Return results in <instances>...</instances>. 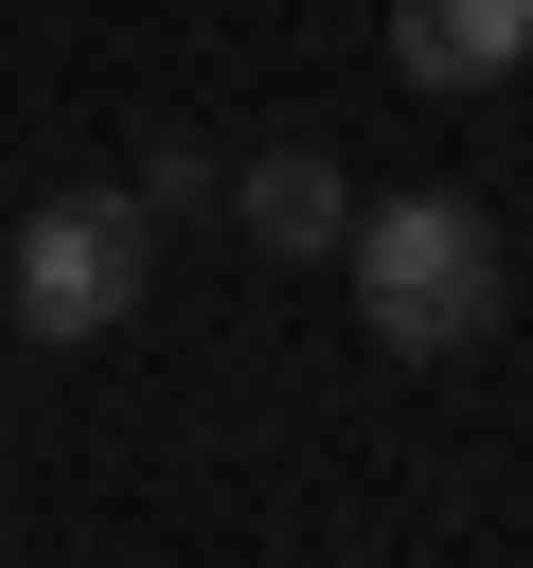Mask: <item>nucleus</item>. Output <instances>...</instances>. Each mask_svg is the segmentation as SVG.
<instances>
[{
  "mask_svg": "<svg viewBox=\"0 0 533 568\" xmlns=\"http://www.w3.org/2000/svg\"><path fill=\"white\" fill-rule=\"evenodd\" d=\"M533 53V0H391V71L409 89H497Z\"/></svg>",
  "mask_w": 533,
  "mask_h": 568,
  "instance_id": "nucleus-3",
  "label": "nucleus"
},
{
  "mask_svg": "<svg viewBox=\"0 0 533 568\" xmlns=\"http://www.w3.org/2000/svg\"><path fill=\"white\" fill-rule=\"evenodd\" d=\"M231 213H249V248H284V266H302V248H338V231H355V178H338L320 142H266V160L231 178Z\"/></svg>",
  "mask_w": 533,
  "mask_h": 568,
  "instance_id": "nucleus-4",
  "label": "nucleus"
},
{
  "mask_svg": "<svg viewBox=\"0 0 533 568\" xmlns=\"http://www.w3.org/2000/svg\"><path fill=\"white\" fill-rule=\"evenodd\" d=\"M142 266H160V213H142V195H36L18 248H0V320L71 355V337L142 320Z\"/></svg>",
  "mask_w": 533,
  "mask_h": 568,
  "instance_id": "nucleus-2",
  "label": "nucleus"
},
{
  "mask_svg": "<svg viewBox=\"0 0 533 568\" xmlns=\"http://www.w3.org/2000/svg\"><path fill=\"white\" fill-rule=\"evenodd\" d=\"M338 266H355V320L391 355H480L497 337V231H480V195H355Z\"/></svg>",
  "mask_w": 533,
  "mask_h": 568,
  "instance_id": "nucleus-1",
  "label": "nucleus"
}]
</instances>
